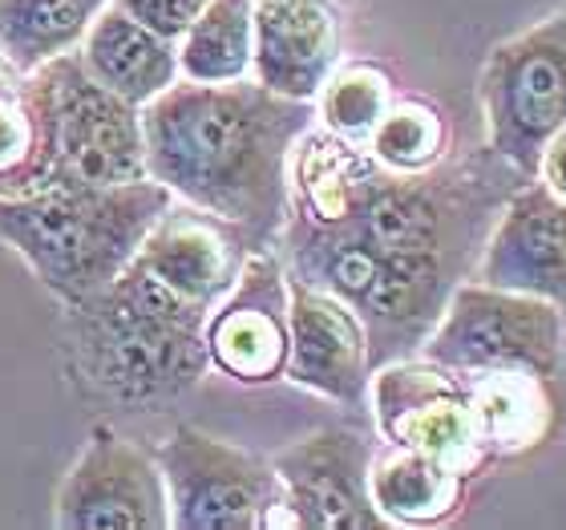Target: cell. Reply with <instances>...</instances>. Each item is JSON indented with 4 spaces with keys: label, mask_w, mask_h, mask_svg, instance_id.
<instances>
[{
    "label": "cell",
    "mask_w": 566,
    "mask_h": 530,
    "mask_svg": "<svg viewBox=\"0 0 566 530\" xmlns=\"http://www.w3.org/2000/svg\"><path fill=\"white\" fill-rule=\"evenodd\" d=\"M41 106V183L36 190L57 187H114L146 178V138L142 110L126 97L109 94L85 73L77 49L45 61L29 73Z\"/></svg>",
    "instance_id": "5"
},
{
    "label": "cell",
    "mask_w": 566,
    "mask_h": 530,
    "mask_svg": "<svg viewBox=\"0 0 566 530\" xmlns=\"http://www.w3.org/2000/svg\"><path fill=\"white\" fill-rule=\"evenodd\" d=\"M473 280L566 308V199L534 175L497 211Z\"/></svg>",
    "instance_id": "13"
},
{
    "label": "cell",
    "mask_w": 566,
    "mask_h": 530,
    "mask_svg": "<svg viewBox=\"0 0 566 530\" xmlns=\"http://www.w3.org/2000/svg\"><path fill=\"white\" fill-rule=\"evenodd\" d=\"M45 134L29 73L0 58V195H33L41 183Z\"/></svg>",
    "instance_id": "22"
},
{
    "label": "cell",
    "mask_w": 566,
    "mask_h": 530,
    "mask_svg": "<svg viewBox=\"0 0 566 530\" xmlns=\"http://www.w3.org/2000/svg\"><path fill=\"white\" fill-rule=\"evenodd\" d=\"M175 195L158 178L114 187L0 195V239L61 304H82L118 280Z\"/></svg>",
    "instance_id": "4"
},
{
    "label": "cell",
    "mask_w": 566,
    "mask_h": 530,
    "mask_svg": "<svg viewBox=\"0 0 566 530\" xmlns=\"http://www.w3.org/2000/svg\"><path fill=\"white\" fill-rule=\"evenodd\" d=\"M287 329H292V349L283 381L336 401L344 409H360L373 381V361H368L365 324L353 308L332 292L287 276Z\"/></svg>",
    "instance_id": "14"
},
{
    "label": "cell",
    "mask_w": 566,
    "mask_h": 530,
    "mask_svg": "<svg viewBox=\"0 0 566 530\" xmlns=\"http://www.w3.org/2000/svg\"><path fill=\"white\" fill-rule=\"evenodd\" d=\"M126 17H134L138 24H146L150 33L166 37V41H178L187 33L195 17L202 12L207 0H114Z\"/></svg>",
    "instance_id": "25"
},
{
    "label": "cell",
    "mask_w": 566,
    "mask_h": 530,
    "mask_svg": "<svg viewBox=\"0 0 566 530\" xmlns=\"http://www.w3.org/2000/svg\"><path fill=\"white\" fill-rule=\"evenodd\" d=\"M53 527L65 530H166L163 466L154 449L122 437L114 425H94L53 498Z\"/></svg>",
    "instance_id": "10"
},
{
    "label": "cell",
    "mask_w": 566,
    "mask_h": 530,
    "mask_svg": "<svg viewBox=\"0 0 566 530\" xmlns=\"http://www.w3.org/2000/svg\"><path fill=\"white\" fill-rule=\"evenodd\" d=\"M170 527L175 530H275L292 527V510L272 458L207 434L199 425H175L158 441Z\"/></svg>",
    "instance_id": "7"
},
{
    "label": "cell",
    "mask_w": 566,
    "mask_h": 530,
    "mask_svg": "<svg viewBox=\"0 0 566 530\" xmlns=\"http://www.w3.org/2000/svg\"><path fill=\"white\" fill-rule=\"evenodd\" d=\"M538 178H543L555 195H563L566 199V126L555 134V138L546 142L543 163H538Z\"/></svg>",
    "instance_id": "26"
},
{
    "label": "cell",
    "mask_w": 566,
    "mask_h": 530,
    "mask_svg": "<svg viewBox=\"0 0 566 530\" xmlns=\"http://www.w3.org/2000/svg\"><path fill=\"white\" fill-rule=\"evenodd\" d=\"M340 53L336 0H251V77L272 94L316 102Z\"/></svg>",
    "instance_id": "15"
},
{
    "label": "cell",
    "mask_w": 566,
    "mask_h": 530,
    "mask_svg": "<svg viewBox=\"0 0 566 530\" xmlns=\"http://www.w3.org/2000/svg\"><path fill=\"white\" fill-rule=\"evenodd\" d=\"M316 126V102L272 94L255 77L187 82L142 106L146 175L175 199L275 248L292 207V150Z\"/></svg>",
    "instance_id": "2"
},
{
    "label": "cell",
    "mask_w": 566,
    "mask_h": 530,
    "mask_svg": "<svg viewBox=\"0 0 566 530\" xmlns=\"http://www.w3.org/2000/svg\"><path fill=\"white\" fill-rule=\"evenodd\" d=\"M365 150L385 170L417 175L449 158V122L429 97H392V106L365 138Z\"/></svg>",
    "instance_id": "23"
},
{
    "label": "cell",
    "mask_w": 566,
    "mask_h": 530,
    "mask_svg": "<svg viewBox=\"0 0 566 530\" xmlns=\"http://www.w3.org/2000/svg\"><path fill=\"white\" fill-rule=\"evenodd\" d=\"M211 368L239 385H272L283 381L292 329H287V271L275 248L251 251L231 292L211 308L207 329Z\"/></svg>",
    "instance_id": "12"
},
{
    "label": "cell",
    "mask_w": 566,
    "mask_h": 530,
    "mask_svg": "<svg viewBox=\"0 0 566 530\" xmlns=\"http://www.w3.org/2000/svg\"><path fill=\"white\" fill-rule=\"evenodd\" d=\"M522 170L482 158L397 175L360 142L312 126L292 150V207L275 248L283 271L353 308L373 368L421 353Z\"/></svg>",
    "instance_id": "1"
},
{
    "label": "cell",
    "mask_w": 566,
    "mask_h": 530,
    "mask_svg": "<svg viewBox=\"0 0 566 530\" xmlns=\"http://www.w3.org/2000/svg\"><path fill=\"white\" fill-rule=\"evenodd\" d=\"M392 77L373 61H348L328 73V82L316 94V122L344 142H360L373 134L380 114L392 106Z\"/></svg>",
    "instance_id": "24"
},
{
    "label": "cell",
    "mask_w": 566,
    "mask_h": 530,
    "mask_svg": "<svg viewBox=\"0 0 566 530\" xmlns=\"http://www.w3.org/2000/svg\"><path fill=\"white\" fill-rule=\"evenodd\" d=\"M77 58L97 85H106L109 94L126 97L138 110L182 77L178 73V41L150 33L146 24L126 17L114 0L90 24L85 41L77 45Z\"/></svg>",
    "instance_id": "18"
},
{
    "label": "cell",
    "mask_w": 566,
    "mask_h": 530,
    "mask_svg": "<svg viewBox=\"0 0 566 530\" xmlns=\"http://www.w3.org/2000/svg\"><path fill=\"white\" fill-rule=\"evenodd\" d=\"M368 397L377 434L385 441L446 461L449 470L465 474L470 482L494 470V458L473 422L470 397L453 368H441L424 356H401L373 368Z\"/></svg>",
    "instance_id": "9"
},
{
    "label": "cell",
    "mask_w": 566,
    "mask_h": 530,
    "mask_svg": "<svg viewBox=\"0 0 566 530\" xmlns=\"http://www.w3.org/2000/svg\"><path fill=\"white\" fill-rule=\"evenodd\" d=\"M485 146L526 178L566 126V4L490 49L478 77Z\"/></svg>",
    "instance_id": "6"
},
{
    "label": "cell",
    "mask_w": 566,
    "mask_h": 530,
    "mask_svg": "<svg viewBox=\"0 0 566 530\" xmlns=\"http://www.w3.org/2000/svg\"><path fill=\"white\" fill-rule=\"evenodd\" d=\"M470 478L446 461L405 446H377L368 466V498L389 527H441L458 519L470 498Z\"/></svg>",
    "instance_id": "19"
},
{
    "label": "cell",
    "mask_w": 566,
    "mask_h": 530,
    "mask_svg": "<svg viewBox=\"0 0 566 530\" xmlns=\"http://www.w3.org/2000/svg\"><path fill=\"white\" fill-rule=\"evenodd\" d=\"M566 324L563 308L543 295L510 292L482 280H461L424 336L421 353L441 368H531L538 377H558Z\"/></svg>",
    "instance_id": "8"
},
{
    "label": "cell",
    "mask_w": 566,
    "mask_h": 530,
    "mask_svg": "<svg viewBox=\"0 0 566 530\" xmlns=\"http://www.w3.org/2000/svg\"><path fill=\"white\" fill-rule=\"evenodd\" d=\"M178 73L187 82L251 77V0H207L178 37Z\"/></svg>",
    "instance_id": "21"
},
{
    "label": "cell",
    "mask_w": 566,
    "mask_h": 530,
    "mask_svg": "<svg viewBox=\"0 0 566 530\" xmlns=\"http://www.w3.org/2000/svg\"><path fill=\"white\" fill-rule=\"evenodd\" d=\"M336 4H353V0H336Z\"/></svg>",
    "instance_id": "27"
},
{
    "label": "cell",
    "mask_w": 566,
    "mask_h": 530,
    "mask_svg": "<svg viewBox=\"0 0 566 530\" xmlns=\"http://www.w3.org/2000/svg\"><path fill=\"white\" fill-rule=\"evenodd\" d=\"M109 0H0V58L33 73L73 53Z\"/></svg>",
    "instance_id": "20"
},
{
    "label": "cell",
    "mask_w": 566,
    "mask_h": 530,
    "mask_svg": "<svg viewBox=\"0 0 566 530\" xmlns=\"http://www.w3.org/2000/svg\"><path fill=\"white\" fill-rule=\"evenodd\" d=\"M377 446L356 429H316L272 458L292 510V530H380L389 522L368 498Z\"/></svg>",
    "instance_id": "11"
},
{
    "label": "cell",
    "mask_w": 566,
    "mask_h": 530,
    "mask_svg": "<svg viewBox=\"0 0 566 530\" xmlns=\"http://www.w3.org/2000/svg\"><path fill=\"white\" fill-rule=\"evenodd\" d=\"M473 422L494 466L543 449L558 429V401L551 377L531 368H465L458 373Z\"/></svg>",
    "instance_id": "17"
},
{
    "label": "cell",
    "mask_w": 566,
    "mask_h": 530,
    "mask_svg": "<svg viewBox=\"0 0 566 530\" xmlns=\"http://www.w3.org/2000/svg\"><path fill=\"white\" fill-rule=\"evenodd\" d=\"M207 316L211 308L170 292L130 260L109 288L65 308L73 373L126 405L178 397L211 368L202 341Z\"/></svg>",
    "instance_id": "3"
},
{
    "label": "cell",
    "mask_w": 566,
    "mask_h": 530,
    "mask_svg": "<svg viewBox=\"0 0 566 530\" xmlns=\"http://www.w3.org/2000/svg\"><path fill=\"white\" fill-rule=\"evenodd\" d=\"M248 256L251 243L239 227L175 199L163 219L150 227V236L142 239L134 263H142L170 292L187 295L202 308H214L231 292Z\"/></svg>",
    "instance_id": "16"
}]
</instances>
